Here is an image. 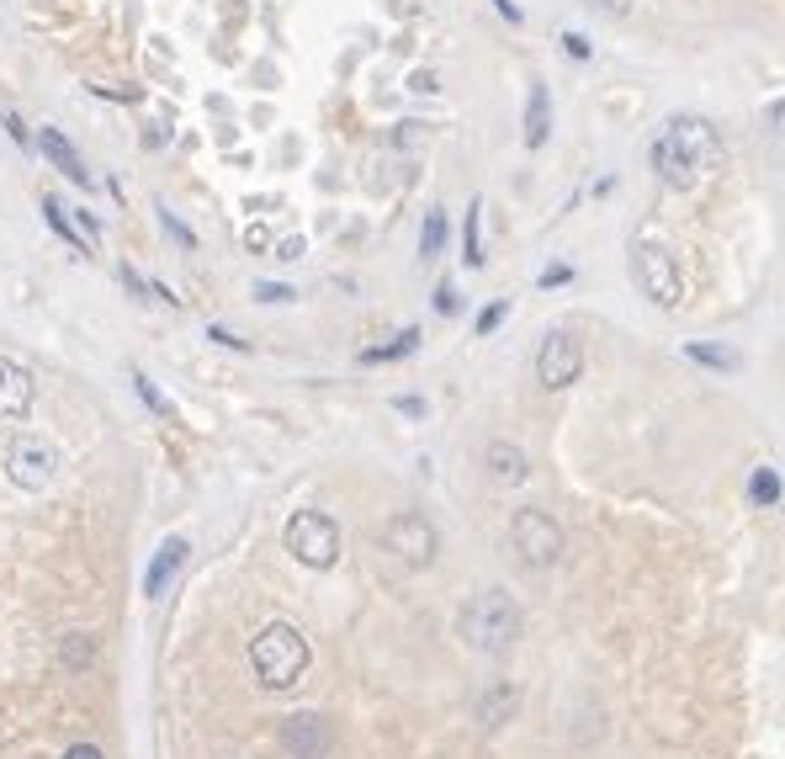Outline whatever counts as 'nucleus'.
<instances>
[{"instance_id":"f257e3e1","label":"nucleus","mask_w":785,"mask_h":759,"mask_svg":"<svg viewBox=\"0 0 785 759\" xmlns=\"http://www.w3.org/2000/svg\"><path fill=\"white\" fill-rule=\"evenodd\" d=\"M727 149H722V133H716L706 118H668V128L653 139V171L668 192H695L712 171H722Z\"/></svg>"},{"instance_id":"f03ea898","label":"nucleus","mask_w":785,"mask_h":759,"mask_svg":"<svg viewBox=\"0 0 785 759\" xmlns=\"http://www.w3.org/2000/svg\"><path fill=\"white\" fill-rule=\"evenodd\" d=\"M309 637L298 632L292 621H271L255 632L250 642V669H255V680L265 690H292L303 675H309Z\"/></svg>"},{"instance_id":"7ed1b4c3","label":"nucleus","mask_w":785,"mask_h":759,"mask_svg":"<svg viewBox=\"0 0 785 759\" xmlns=\"http://www.w3.org/2000/svg\"><path fill=\"white\" fill-rule=\"evenodd\" d=\"M462 637H467V648H477V654H510L515 642H521V606L510 600V589H477L473 600L462 606Z\"/></svg>"},{"instance_id":"20e7f679","label":"nucleus","mask_w":785,"mask_h":759,"mask_svg":"<svg viewBox=\"0 0 785 759\" xmlns=\"http://www.w3.org/2000/svg\"><path fill=\"white\" fill-rule=\"evenodd\" d=\"M282 542L303 568H334L340 564V526H334V515H324V510H298L292 520H286Z\"/></svg>"},{"instance_id":"39448f33","label":"nucleus","mask_w":785,"mask_h":759,"mask_svg":"<svg viewBox=\"0 0 785 759\" xmlns=\"http://www.w3.org/2000/svg\"><path fill=\"white\" fill-rule=\"evenodd\" d=\"M632 276H637V287H643L647 303H658V308H680L685 303V276L674 266V255L664 245H632Z\"/></svg>"},{"instance_id":"423d86ee","label":"nucleus","mask_w":785,"mask_h":759,"mask_svg":"<svg viewBox=\"0 0 785 759\" xmlns=\"http://www.w3.org/2000/svg\"><path fill=\"white\" fill-rule=\"evenodd\" d=\"M510 542H515V553H521L525 568H552L563 558V526H557L547 510H515Z\"/></svg>"},{"instance_id":"0eeeda50","label":"nucleus","mask_w":785,"mask_h":759,"mask_svg":"<svg viewBox=\"0 0 785 759\" xmlns=\"http://www.w3.org/2000/svg\"><path fill=\"white\" fill-rule=\"evenodd\" d=\"M53 473H59V452L43 442V436H17V442L6 446V478L27 494H43L53 484Z\"/></svg>"},{"instance_id":"6e6552de","label":"nucleus","mask_w":785,"mask_h":759,"mask_svg":"<svg viewBox=\"0 0 785 759\" xmlns=\"http://www.w3.org/2000/svg\"><path fill=\"white\" fill-rule=\"evenodd\" d=\"M382 547H388L393 558H404L409 568H425V564H435L441 537H435V526H430L420 510H399L382 526Z\"/></svg>"},{"instance_id":"1a4fd4ad","label":"nucleus","mask_w":785,"mask_h":759,"mask_svg":"<svg viewBox=\"0 0 785 759\" xmlns=\"http://www.w3.org/2000/svg\"><path fill=\"white\" fill-rule=\"evenodd\" d=\"M578 372H584V345L573 330H547V341L536 351V383L542 388H573L578 383Z\"/></svg>"},{"instance_id":"9d476101","label":"nucleus","mask_w":785,"mask_h":759,"mask_svg":"<svg viewBox=\"0 0 785 759\" xmlns=\"http://www.w3.org/2000/svg\"><path fill=\"white\" fill-rule=\"evenodd\" d=\"M282 749L292 759H324L334 749L330 717H319V711H292L282 722Z\"/></svg>"},{"instance_id":"9b49d317","label":"nucleus","mask_w":785,"mask_h":759,"mask_svg":"<svg viewBox=\"0 0 785 759\" xmlns=\"http://www.w3.org/2000/svg\"><path fill=\"white\" fill-rule=\"evenodd\" d=\"M32 144L43 149V160L48 165H53V171L64 175V181H74V186H91V171H85V160H80V149L70 144V139H64V133H59V128H38V139H32Z\"/></svg>"},{"instance_id":"f8f14e48","label":"nucleus","mask_w":785,"mask_h":759,"mask_svg":"<svg viewBox=\"0 0 785 759\" xmlns=\"http://www.w3.org/2000/svg\"><path fill=\"white\" fill-rule=\"evenodd\" d=\"M483 467H489V478H494L500 489H521L525 478H531V457H525L515 442H489Z\"/></svg>"},{"instance_id":"ddd939ff","label":"nucleus","mask_w":785,"mask_h":759,"mask_svg":"<svg viewBox=\"0 0 785 759\" xmlns=\"http://www.w3.org/2000/svg\"><path fill=\"white\" fill-rule=\"evenodd\" d=\"M32 409V372L0 356V419H22Z\"/></svg>"},{"instance_id":"4468645a","label":"nucleus","mask_w":785,"mask_h":759,"mask_svg":"<svg viewBox=\"0 0 785 759\" xmlns=\"http://www.w3.org/2000/svg\"><path fill=\"white\" fill-rule=\"evenodd\" d=\"M181 564H187V542H181V537L160 542L154 564H149V574H143V595H149V600H160V595H165V585L175 579V568H181Z\"/></svg>"},{"instance_id":"2eb2a0df","label":"nucleus","mask_w":785,"mask_h":759,"mask_svg":"<svg viewBox=\"0 0 785 759\" xmlns=\"http://www.w3.org/2000/svg\"><path fill=\"white\" fill-rule=\"evenodd\" d=\"M515 711H521V690L510 686V680H494V686L477 696V722L483 728H504Z\"/></svg>"},{"instance_id":"dca6fc26","label":"nucleus","mask_w":785,"mask_h":759,"mask_svg":"<svg viewBox=\"0 0 785 759\" xmlns=\"http://www.w3.org/2000/svg\"><path fill=\"white\" fill-rule=\"evenodd\" d=\"M552 133V97L547 85H531V97H525V149H542Z\"/></svg>"},{"instance_id":"f3484780","label":"nucleus","mask_w":785,"mask_h":759,"mask_svg":"<svg viewBox=\"0 0 785 759\" xmlns=\"http://www.w3.org/2000/svg\"><path fill=\"white\" fill-rule=\"evenodd\" d=\"M685 356L691 362H701V367H716V372H738V351H727V345H706V341H691L685 345Z\"/></svg>"},{"instance_id":"a211bd4d","label":"nucleus","mask_w":785,"mask_h":759,"mask_svg":"<svg viewBox=\"0 0 785 759\" xmlns=\"http://www.w3.org/2000/svg\"><path fill=\"white\" fill-rule=\"evenodd\" d=\"M420 345V330H404V335H393L388 345H372V351H361V362L372 367V362H399V356H409Z\"/></svg>"},{"instance_id":"6ab92c4d","label":"nucleus","mask_w":785,"mask_h":759,"mask_svg":"<svg viewBox=\"0 0 785 759\" xmlns=\"http://www.w3.org/2000/svg\"><path fill=\"white\" fill-rule=\"evenodd\" d=\"M95 659V637L91 632H70L64 637V648H59V664L64 669H85Z\"/></svg>"},{"instance_id":"aec40b11","label":"nucleus","mask_w":785,"mask_h":759,"mask_svg":"<svg viewBox=\"0 0 785 759\" xmlns=\"http://www.w3.org/2000/svg\"><path fill=\"white\" fill-rule=\"evenodd\" d=\"M748 494H754V505H764V510H769V505H781V473H775V467H759V473H754V478H748Z\"/></svg>"},{"instance_id":"412c9836","label":"nucleus","mask_w":785,"mask_h":759,"mask_svg":"<svg viewBox=\"0 0 785 759\" xmlns=\"http://www.w3.org/2000/svg\"><path fill=\"white\" fill-rule=\"evenodd\" d=\"M441 245H446V213L441 208H430L425 213V229H420V255H441Z\"/></svg>"},{"instance_id":"4be33fe9","label":"nucleus","mask_w":785,"mask_h":759,"mask_svg":"<svg viewBox=\"0 0 785 759\" xmlns=\"http://www.w3.org/2000/svg\"><path fill=\"white\" fill-rule=\"evenodd\" d=\"M43 219H48V229H53V234H59V240H70L74 250H85V240H80V234H74L70 213H64V208H59V196H43Z\"/></svg>"},{"instance_id":"5701e85b","label":"nucleus","mask_w":785,"mask_h":759,"mask_svg":"<svg viewBox=\"0 0 785 759\" xmlns=\"http://www.w3.org/2000/svg\"><path fill=\"white\" fill-rule=\"evenodd\" d=\"M477 213H483V202L467 208V229H462V261L467 266H483V240H477Z\"/></svg>"},{"instance_id":"b1692460","label":"nucleus","mask_w":785,"mask_h":759,"mask_svg":"<svg viewBox=\"0 0 785 759\" xmlns=\"http://www.w3.org/2000/svg\"><path fill=\"white\" fill-rule=\"evenodd\" d=\"M160 223H165V234H170V240H175V245H181V250H197V234H191L187 223H181V219H175V213H170L165 202H160Z\"/></svg>"},{"instance_id":"393cba45","label":"nucleus","mask_w":785,"mask_h":759,"mask_svg":"<svg viewBox=\"0 0 785 759\" xmlns=\"http://www.w3.org/2000/svg\"><path fill=\"white\" fill-rule=\"evenodd\" d=\"M133 388H139V398L149 404V409H154V415H170V398H165L160 388H154V383H149L143 372H133Z\"/></svg>"},{"instance_id":"a878e982","label":"nucleus","mask_w":785,"mask_h":759,"mask_svg":"<svg viewBox=\"0 0 785 759\" xmlns=\"http://www.w3.org/2000/svg\"><path fill=\"white\" fill-rule=\"evenodd\" d=\"M504 314H510V303H489V308L477 314V335H494V330L504 324Z\"/></svg>"},{"instance_id":"bb28decb","label":"nucleus","mask_w":785,"mask_h":759,"mask_svg":"<svg viewBox=\"0 0 785 759\" xmlns=\"http://www.w3.org/2000/svg\"><path fill=\"white\" fill-rule=\"evenodd\" d=\"M0 128H6V133H11V144H32V133H27L22 128V118H17V112H11V107H0Z\"/></svg>"},{"instance_id":"cd10ccee","label":"nucleus","mask_w":785,"mask_h":759,"mask_svg":"<svg viewBox=\"0 0 785 759\" xmlns=\"http://www.w3.org/2000/svg\"><path fill=\"white\" fill-rule=\"evenodd\" d=\"M255 297H261V303H292V287H282V282H255Z\"/></svg>"},{"instance_id":"c85d7f7f","label":"nucleus","mask_w":785,"mask_h":759,"mask_svg":"<svg viewBox=\"0 0 785 759\" xmlns=\"http://www.w3.org/2000/svg\"><path fill=\"white\" fill-rule=\"evenodd\" d=\"M456 308H462L456 287H452V282H441V287H435V314H456Z\"/></svg>"},{"instance_id":"c756f323","label":"nucleus","mask_w":785,"mask_h":759,"mask_svg":"<svg viewBox=\"0 0 785 759\" xmlns=\"http://www.w3.org/2000/svg\"><path fill=\"white\" fill-rule=\"evenodd\" d=\"M563 49H568V59H590V38L584 32H563Z\"/></svg>"},{"instance_id":"7c9ffc66","label":"nucleus","mask_w":785,"mask_h":759,"mask_svg":"<svg viewBox=\"0 0 785 759\" xmlns=\"http://www.w3.org/2000/svg\"><path fill=\"white\" fill-rule=\"evenodd\" d=\"M208 341L229 345V351H250V341H239V335H229V330H218V324H208Z\"/></svg>"},{"instance_id":"2f4dec72","label":"nucleus","mask_w":785,"mask_h":759,"mask_svg":"<svg viewBox=\"0 0 785 759\" xmlns=\"http://www.w3.org/2000/svg\"><path fill=\"white\" fill-rule=\"evenodd\" d=\"M276 261H303V240H298V234L282 240V245H276Z\"/></svg>"},{"instance_id":"473e14b6","label":"nucleus","mask_w":785,"mask_h":759,"mask_svg":"<svg viewBox=\"0 0 785 759\" xmlns=\"http://www.w3.org/2000/svg\"><path fill=\"white\" fill-rule=\"evenodd\" d=\"M494 11H500V17H504V22H510V27H521V22H525V17H521V6H515V0H494Z\"/></svg>"},{"instance_id":"72a5a7b5","label":"nucleus","mask_w":785,"mask_h":759,"mask_svg":"<svg viewBox=\"0 0 785 759\" xmlns=\"http://www.w3.org/2000/svg\"><path fill=\"white\" fill-rule=\"evenodd\" d=\"M409 91H420V97H430V91H441V85H435V74H430V70H420V74H414V80H409Z\"/></svg>"},{"instance_id":"f704fd0d","label":"nucleus","mask_w":785,"mask_h":759,"mask_svg":"<svg viewBox=\"0 0 785 759\" xmlns=\"http://www.w3.org/2000/svg\"><path fill=\"white\" fill-rule=\"evenodd\" d=\"M244 245H250V250H265V245H271V234H265L261 223H250V229H244Z\"/></svg>"},{"instance_id":"c9c22d12","label":"nucleus","mask_w":785,"mask_h":759,"mask_svg":"<svg viewBox=\"0 0 785 759\" xmlns=\"http://www.w3.org/2000/svg\"><path fill=\"white\" fill-rule=\"evenodd\" d=\"M568 276H573L568 266H547V271H542V287H563Z\"/></svg>"},{"instance_id":"e433bc0d","label":"nucleus","mask_w":785,"mask_h":759,"mask_svg":"<svg viewBox=\"0 0 785 759\" xmlns=\"http://www.w3.org/2000/svg\"><path fill=\"white\" fill-rule=\"evenodd\" d=\"M393 409H399V415H425V398H393Z\"/></svg>"},{"instance_id":"4c0bfd02","label":"nucleus","mask_w":785,"mask_h":759,"mask_svg":"<svg viewBox=\"0 0 785 759\" xmlns=\"http://www.w3.org/2000/svg\"><path fill=\"white\" fill-rule=\"evenodd\" d=\"M122 282H128V293H149V282H143V276H139V271H133V266H122Z\"/></svg>"},{"instance_id":"58836bf2","label":"nucleus","mask_w":785,"mask_h":759,"mask_svg":"<svg viewBox=\"0 0 785 759\" xmlns=\"http://www.w3.org/2000/svg\"><path fill=\"white\" fill-rule=\"evenodd\" d=\"M595 6L605 17H626V11H632V0H595Z\"/></svg>"},{"instance_id":"ea45409f","label":"nucleus","mask_w":785,"mask_h":759,"mask_svg":"<svg viewBox=\"0 0 785 759\" xmlns=\"http://www.w3.org/2000/svg\"><path fill=\"white\" fill-rule=\"evenodd\" d=\"M64 759H101V749L95 743H74V749H64Z\"/></svg>"},{"instance_id":"a19ab883","label":"nucleus","mask_w":785,"mask_h":759,"mask_svg":"<svg viewBox=\"0 0 785 759\" xmlns=\"http://www.w3.org/2000/svg\"><path fill=\"white\" fill-rule=\"evenodd\" d=\"M769 128L785 139V101H775V107H769Z\"/></svg>"}]
</instances>
